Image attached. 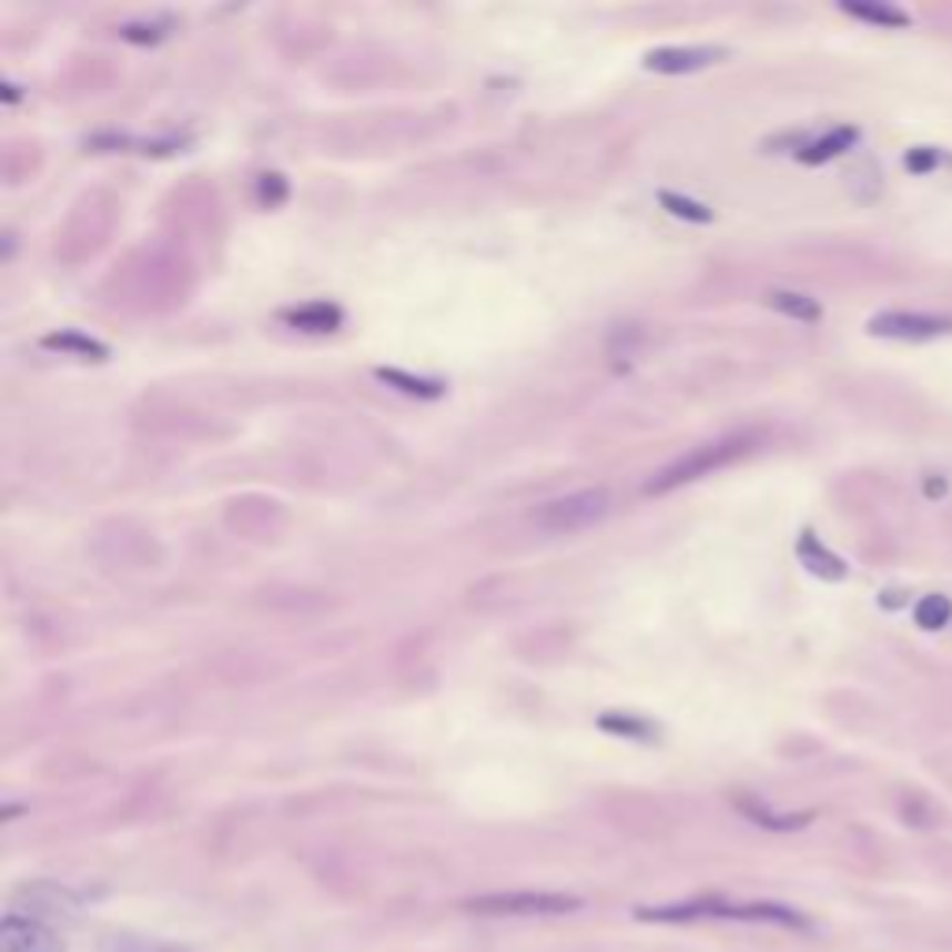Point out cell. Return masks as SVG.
Here are the masks:
<instances>
[{
	"label": "cell",
	"instance_id": "cell-1",
	"mask_svg": "<svg viewBox=\"0 0 952 952\" xmlns=\"http://www.w3.org/2000/svg\"><path fill=\"white\" fill-rule=\"evenodd\" d=\"M610 492L607 488H585V492H569L563 499H551L544 506H536L533 521L536 528L551 536H569V533H585V528L599 525L602 517L610 514Z\"/></svg>",
	"mask_w": 952,
	"mask_h": 952
},
{
	"label": "cell",
	"instance_id": "cell-2",
	"mask_svg": "<svg viewBox=\"0 0 952 952\" xmlns=\"http://www.w3.org/2000/svg\"><path fill=\"white\" fill-rule=\"evenodd\" d=\"M745 450H748V439H745V436L703 443V447L689 450L685 458H677L674 465H666L662 473H655L651 480L644 484V492H648V495H666V492L681 488V484H692V480H700V476L722 469V465H729V462H737Z\"/></svg>",
	"mask_w": 952,
	"mask_h": 952
},
{
	"label": "cell",
	"instance_id": "cell-3",
	"mask_svg": "<svg viewBox=\"0 0 952 952\" xmlns=\"http://www.w3.org/2000/svg\"><path fill=\"white\" fill-rule=\"evenodd\" d=\"M476 915H566L585 908L574 893H547V890H510V893H480L462 904Z\"/></svg>",
	"mask_w": 952,
	"mask_h": 952
},
{
	"label": "cell",
	"instance_id": "cell-4",
	"mask_svg": "<svg viewBox=\"0 0 952 952\" xmlns=\"http://www.w3.org/2000/svg\"><path fill=\"white\" fill-rule=\"evenodd\" d=\"M93 893L90 890H75V885H60V882H23L12 893V912L34 915V919H79L90 908Z\"/></svg>",
	"mask_w": 952,
	"mask_h": 952
},
{
	"label": "cell",
	"instance_id": "cell-5",
	"mask_svg": "<svg viewBox=\"0 0 952 952\" xmlns=\"http://www.w3.org/2000/svg\"><path fill=\"white\" fill-rule=\"evenodd\" d=\"M0 952H68V941L45 919L8 912L0 919Z\"/></svg>",
	"mask_w": 952,
	"mask_h": 952
},
{
	"label": "cell",
	"instance_id": "cell-6",
	"mask_svg": "<svg viewBox=\"0 0 952 952\" xmlns=\"http://www.w3.org/2000/svg\"><path fill=\"white\" fill-rule=\"evenodd\" d=\"M867 332L878 338H901V343H923L952 332V316H930V313H878L871 316Z\"/></svg>",
	"mask_w": 952,
	"mask_h": 952
},
{
	"label": "cell",
	"instance_id": "cell-7",
	"mask_svg": "<svg viewBox=\"0 0 952 952\" xmlns=\"http://www.w3.org/2000/svg\"><path fill=\"white\" fill-rule=\"evenodd\" d=\"M726 57V49L711 45H692V49H655L644 57V68L659 71V75H689V71H703Z\"/></svg>",
	"mask_w": 952,
	"mask_h": 952
},
{
	"label": "cell",
	"instance_id": "cell-8",
	"mask_svg": "<svg viewBox=\"0 0 952 952\" xmlns=\"http://www.w3.org/2000/svg\"><path fill=\"white\" fill-rule=\"evenodd\" d=\"M797 551H800V558H803V566H808L814 577H822V580H844V577H849V566H844V558H838L833 551H827V547L819 544V536H814V533H803V536H800Z\"/></svg>",
	"mask_w": 952,
	"mask_h": 952
},
{
	"label": "cell",
	"instance_id": "cell-9",
	"mask_svg": "<svg viewBox=\"0 0 952 952\" xmlns=\"http://www.w3.org/2000/svg\"><path fill=\"white\" fill-rule=\"evenodd\" d=\"M855 139H860V131H855V126H833V131L822 134L819 142L803 145L797 156L803 164H827V161H833V156H841L849 145H855Z\"/></svg>",
	"mask_w": 952,
	"mask_h": 952
},
{
	"label": "cell",
	"instance_id": "cell-10",
	"mask_svg": "<svg viewBox=\"0 0 952 952\" xmlns=\"http://www.w3.org/2000/svg\"><path fill=\"white\" fill-rule=\"evenodd\" d=\"M283 321L291 327H302V332H335V327L343 324V313L327 302H313V305H302V310L283 313Z\"/></svg>",
	"mask_w": 952,
	"mask_h": 952
},
{
	"label": "cell",
	"instance_id": "cell-11",
	"mask_svg": "<svg viewBox=\"0 0 952 952\" xmlns=\"http://www.w3.org/2000/svg\"><path fill=\"white\" fill-rule=\"evenodd\" d=\"M104 952H194V949L179 945V941L153 938V934H131V930H120V934L104 938Z\"/></svg>",
	"mask_w": 952,
	"mask_h": 952
},
{
	"label": "cell",
	"instance_id": "cell-12",
	"mask_svg": "<svg viewBox=\"0 0 952 952\" xmlns=\"http://www.w3.org/2000/svg\"><path fill=\"white\" fill-rule=\"evenodd\" d=\"M45 346H49V351H60V354L87 357V362H104V357H109V346L98 343V338H90V335H79V332L45 335Z\"/></svg>",
	"mask_w": 952,
	"mask_h": 952
},
{
	"label": "cell",
	"instance_id": "cell-13",
	"mask_svg": "<svg viewBox=\"0 0 952 952\" xmlns=\"http://www.w3.org/2000/svg\"><path fill=\"white\" fill-rule=\"evenodd\" d=\"M767 305H770V310L792 316V321H808V324H814L822 316V305L814 298H808V294H797V291H770Z\"/></svg>",
	"mask_w": 952,
	"mask_h": 952
},
{
	"label": "cell",
	"instance_id": "cell-14",
	"mask_svg": "<svg viewBox=\"0 0 952 952\" xmlns=\"http://www.w3.org/2000/svg\"><path fill=\"white\" fill-rule=\"evenodd\" d=\"M376 379H379V384L402 391V395H417V398H439L443 395L439 379H421V376L402 373V368H376Z\"/></svg>",
	"mask_w": 952,
	"mask_h": 952
},
{
	"label": "cell",
	"instance_id": "cell-15",
	"mask_svg": "<svg viewBox=\"0 0 952 952\" xmlns=\"http://www.w3.org/2000/svg\"><path fill=\"white\" fill-rule=\"evenodd\" d=\"M737 808L745 811L752 822H759L763 830H778V833L800 830V827H808V822H811V814H778V811H767L759 800H737Z\"/></svg>",
	"mask_w": 952,
	"mask_h": 952
},
{
	"label": "cell",
	"instance_id": "cell-16",
	"mask_svg": "<svg viewBox=\"0 0 952 952\" xmlns=\"http://www.w3.org/2000/svg\"><path fill=\"white\" fill-rule=\"evenodd\" d=\"M599 729H607V733H615V737H629V740H655L659 737V729H655L651 722H644V718H637V715H618V711L599 715Z\"/></svg>",
	"mask_w": 952,
	"mask_h": 952
},
{
	"label": "cell",
	"instance_id": "cell-17",
	"mask_svg": "<svg viewBox=\"0 0 952 952\" xmlns=\"http://www.w3.org/2000/svg\"><path fill=\"white\" fill-rule=\"evenodd\" d=\"M841 12L863 19V23H874V27H890V30L908 27V16L897 12V8H890V4H852V0H844Z\"/></svg>",
	"mask_w": 952,
	"mask_h": 952
},
{
	"label": "cell",
	"instance_id": "cell-18",
	"mask_svg": "<svg viewBox=\"0 0 952 952\" xmlns=\"http://www.w3.org/2000/svg\"><path fill=\"white\" fill-rule=\"evenodd\" d=\"M952 618V602L949 596H923L915 602V626L934 632V629H945Z\"/></svg>",
	"mask_w": 952,
	"mask_h": 952
},
{
	"label": "cell",
	"instance_id": "cell-19",
	"mask_svg": "<svg viewBox=\"0 0 952 952\" xmlns=\"http://www.w3.org/2000/svg\"><path fill=\"white\" fill-rule=\"evenodd\" d=\"M659 201H662L666 213L677 216V220H692V224H711L715 220V213L707 205H700V201H692V198L670 194V190H659Z\"/></svg>",
	"mask_w": 952,
	"mask_h": 952
},
{
	"label": "cell",
	"instance_id": "cell-20",
	"mask_svg": "<svg viewBox=\"0 0 952 952\" xmlns=\"http://www.w3.org/2000/svg\"><path fill=\"white\" fill-rule=\"evenodd\" d=\"M941 164V153L938 150H930V145H915V150H908V156H904V168L912 175H926V172H934V168Z\"/></svg>",
	"mask_w": 952,
	"mask_h": 952
},
{
	"label": "cell",
	"instance_id": "cell-21",
	"mask_svg": "<svg viewBox=\"0 0 952 952\" xmlns=\"http://www.w3.org/2000/svg\"><path fill=\"white\" fill-rule=\"evenodd\" d=\"M120 34L126 38V41H139V45H145V41H161L164 34H168V23H126Z\"/></svg>",
	"mask_w": 952,
	"mask_h": 952
},
{
	"label": "cell",
	"instance_id": "cell-22",
	"mask_svg": "<svg viewBox=\"0 0 952 952\" xmlns=\"http://www.w3.org/2000/svg\"><path fill=\"white\" fill-rule=\"evenodd\" d=\"M261 198L269 201V205H280V201L287 198V183H283V175H264L261 179Z\"/></svg>",
	"mask_w": 952,
	"mask_h": 952
},
{
	"label": "cell",
	"instance_id": "cell-23",
	"mask_svg": "<svg viewBox=\"0 0 952 952\" xmlns=\"http://www.w3.org/2000/svg\"><path fill=\"white\" fill-rule=\"evenodd\" d=\"M945 492H949V484L941 480V476H938V480H934V476H930V480H926V495H930V499H941V495H945Z\"/></svg>",
	"mask_w": 952,
	"mask_h": 952
},
{
	"label": "cell",
	"instance_id": "cell-24",
	"mask_svg": "<svg viewBox=\"0 0 952 952\" xmlns=\"http://www.w3.org/2000/svg\"><path fill=\"white\" fill-rule=\"evenodd\" d=\"M882 602H885V607H901V602H904V591H885Z\"/></svg>",
	"mask_w": 952,
	"mask_h": 952
}]
</instances>
